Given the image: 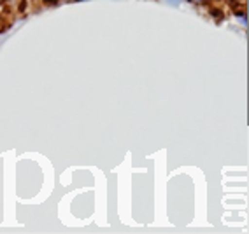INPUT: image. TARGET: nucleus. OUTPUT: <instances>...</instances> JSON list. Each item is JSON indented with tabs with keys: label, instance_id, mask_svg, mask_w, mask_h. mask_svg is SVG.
Listing matches in <instances>:
<instances>
[{
	"label": "nucleus",
	"instance_id": "f257e3e1",
	"mask_svg": "<svg viewBox=\"0 0 249 234\" xmlns=\"http://www.w3.org/2000/svg\"><path fill=\"white\" fill-rule=\"evenodd\" d=\"M211 14H213V18H214V21H221V13H219V11H211Z\"/></svg>",
	"mask_w": 249,
	"mask_h": 234
},
{
	"label": "nucleus",
	"instance_id": "20e7f679",
	"mask_svg": "<svg viewBox=\"0 0 249 234\" xmlns=\"http://www.w3.org/2000/svg\"><path fill=\"white\" fill-rule=\"evenodd\" d=\"M169 2H172V4H174V5H178V4H179V2H181V0H169Z\"/></svg>",
	"mask_w": 249,
	"mask_h": 234
},
{
	"label": "nucleus",
	"instance_id": "7ed1b4c3",
	"mask_svg": "<svg viewBox=\"0 0 249 234\" xmlns=\"http://www.w3.org/2000/svg\"><path fill=\"white\" fill-rule=\"evenodd\" d=\"M190 2H193V4H202V2H205V0H190Z\"/></svg>",
	"mask_w": 249,
	"mask_h": 234
},
{
	"label": "nucleus",
	"instance_id": "f03ea898",
	"mask_svg": "<svg viewBox=\"0 0 249 234\" xmlns=\"http://www.w3.org/2000/svg\"><path fill=\"white\" fill-rule=\"evenodd\" d=\"M239 21L244 23V25H248V18H246V14H239Z\"/></svg>",
	"mask_w": 249,
	"mask_h": 234
}]
</instances>
